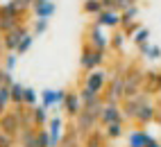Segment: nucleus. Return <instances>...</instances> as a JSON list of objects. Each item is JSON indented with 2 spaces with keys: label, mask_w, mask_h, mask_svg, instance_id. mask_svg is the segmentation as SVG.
Returning a JSON list of instances; mask_svg holds the SVG:
<instances>
[{
  "label": "nucleus",
  "mask_w": 161,
  "mask_h": 147,
  "mask_svg": "<svg viewBox=\"0 0 161 147\" xmlns=\"http://www.w3.org/2000/svg\"><path fill=\"white\" fill-rule=\"evenodd\" d=\"M157 115H159V107H157V102H147L141 107V111L136 113V118H134V124H138V127H147V124H152L157 120Z\"/></svg>",
  "instance_id": "9b49d317"
},
{
  "label": "nucleus",
  "mask_w": 161,
  "mask_h": 147,
  "mask_svg": "<svg viewBox=\"0 0 161 147\" xmlns=\"http://www.w3.org/2000/svg\"><path fill=\"white\" fill-rule=\"evenodd\" d=\"M39 102H41V95L32 86H25V104L27 107H36Z\"/></svg>",
  "instance_id": "2f4dec72"
},
{
  "label": "nucleus",
  "mask_w": 161,
  "mask_h": 147,
  "mask_svg": "<svg viewBox=\"0 0 161 147\" xmlns=\"http://www.w3.org/2000/svg\"><path fill=\"white\" fill-rule=\"evenodd\" d=\"M82 109H84V104H82L80 93H77V91H68V93H66V102H64V109H61V111L68 115V120H75Z\"/></svg>",
  "instance_id": "f8f14e48"
},
{
  "label": "nucleus",
  "mask_w": 161,
  "mask_h": 147,
  "mask_svg": "<svg viewBox=\"0 0 161 147\" xmlns=\"http://www.w3.org/2000/svg\"><path fill=\"white\" fill-rule=\"evenodd\" d=\"M130 39L120 27L118 29H114L111 32V36H109V50H114V52H123V48H125V41Z\"/></svg>",
  "instance_id": "6ab92c4d"
},
{
  "label": "nucleus",
  "mask_w": 161,
  "mask_h": 147,
  "mask_svg": "<svg viewBox=\"0 0 161 147\" xmlns=\"http://www.w3.org/2000/svg\"><path fill=\"white\" fill-rule=\"evenodd\" d=\"M34 3H36V0H23V5H25L27 9H32V5H34Z\"/></svg>",
  "instance_id": "a19ab883"
},
{
  "label": "nucleus",
  "mask_w": 161,
  "mask_h": 147,
  "mask_svg": "<svg viewBox=\"0 0 161 147\" xmlns=\"http://www.w3.org/2000/svg\"><path fill=\"white\" fill-rule=\"evenodd\" d=\"M73 122H75V127H77V131H80L82 138H86L89 134H93L95 129L100 127V118H98L95 113H91L89 109H82Z\"/></svg>",
  "instance_id": "423d86ee"
},
{
  "label": "nucleus",
  "mask_w": 161,
  "mask_h": 147,
  "mask_svg": "<svg viewBox=\"0 0 161 147\" xmlns=\"http://www.w3.org/2000/svg\"><path fill=\"white\" fill-rule=\"evenodd\" d=\"M48 111H50V109L41 107V104H36V107H34V122H36V129H41V127H48V122H50V115H48Z\"/></svg>",
  "instance_id": "a878e982"
},
{
  "label": "nucleus",
  "mask_w": 161,
  "mask_h": 147,
  "mask_svg": "<svg viewBox=\"0 0 161 147\" xmlns=\"http://www.w3.org/2000/svg\"><path fill=\"white\" fill-rule=\"evenodd\" d=\"M34 39H36V36L30 32V34H27V36H25L23 41H20V45H18V50H16V55H18V57H23L25 52H30V48L34 45Z\"/></svg>",
  "instance_id": "7c9ffc66"
},
{
  "label": "nucleus",
  "mask_w": 161,
  "mask_h": 147,
  "mask_svg": "<svg viewBox=\"0 0 161 147\" xmlns=\"http://www.w3.org/2000/svg\"><path fill=\"white\" fill-rule=\"evenodd\" d=\"M143 91H147L150 95H159V91H161V70H147Z\"/></svg>",
  "instance_id": "dca6fc26"
},
{
  "label": "nucleus",
  "mask_w": 161,
  "mask_h": 147,
  "mask_svg": "<svg viewBox=\"0 0 161 147\" xmlns=\"http://www.w3.org/2000/svg\"><path fill=\"white\" fill-rule=\"evenodd\" d=\"M141 27H143V25L138 23V20H132V23H123V25H120V29H123V32H125L127 36H130V39H132V36H134Z\"/></svg>",
  "instance_id": "c9c22d12"
},
{
  "label": "nucleus",
  "mask_w": 161,
  "mask_h": 147,
  "mask_svg": "<svg viewBox=\"0 0 161 147\" xmlns=\"http://www.w3.org/2000/svg\"><path fill=\"white\" fill-rule=\"evenodd\" d=\"M138 55L150 59V61H159L161 59V48L152 45V43H145V45H138Z\"/></svg>",
  "instance_id": "412c9836"
},
{
  "label": "nucleus",
  "mask_w": 161,
  "mask_h": 147,
  "mask_svg": "<svg viewBox=\"0 0 161 147\" xmlns=\"http://www.w3.org/2000/svg\"><path fill=\"white\" fill-rule=\"evenodd\" d=\"M147 138H150V134L145 129H141V127L127 131V145H130V147H145Z\"/></svg>",
  "instance_id": "f3484780"
},
{
  "label": "nucleus",
  "mask_w": 161,
  "mask_h": 147,
  "mask_svg": "<svg viewBox=\"0 0 161 147\" xmlns=\"http://www.w3.org/2000/svg\"><path fill=\"white\" fill-rule=\"evenodd\" d=\"M14 84V75L5 68H0V86H12Z\"/></svg>",
  "instance_id": "4c0bfd02"
},
{
  "label": "nucleus",
  "mask_w": 161,
  "mask_h": 147,
  "mask_svg": "<svg viewBox=\"0 0 161 147\" xmlns=\"http://www.w3.org/2000/svg\"><path fill=\"white\" fill-rule=\"evenodd\" d=\"M159 97H161V91H159Z\"/></svg>",
  "instance_id": "c03bdc74"
},
{
  "label": "nucleus",
  "mask_w": 161,
  "mask_h": 147,
  "mask_svg": "<svg viewBox=\"0 0 161 147\" xmlns=\"http://www.w3.org/2000/svg\"><path fill=\"white\" fill-rule=\"evenodd\" d=\"M27 34H30V29H27V25H25V23H23V25H18V27H14L12 32H5V34H3V45H5V52H16V50H18V45H20V41H23Z\"/></svg>",
  "instance_id": "0eeeda50"
},
{
  "label": "nucleus",
  "mask_w": 161,
  "mask_h": 147,
  "mask_svg": "<svg viewBox=\"0 0 161 147\" xmlns=\"http://www.w3.org/2000/svg\"><path fill=\"white\" fill-rule=\"evenodd\" d=\"M36 145L39 147H50V131H48V127L36 129Z\"/></svg>",
  "instance_id": "473e14b6"
},
{
  "label": "nucleus",
  "mask_w": 161,
  "mask_h": 147,
  "mask_svg": "<svg viewBox=\"0 0 161 147\" xmlns=\"http://www.w3.org/2000/svg\"><path fill=\"white\" fill-rule=\"evenodd\" d=\"M107 84H109V70H104V68H95L91 72H84V81H82V86H86L95 93H102L107 91Z\"/></svg>",
  "instance_id": "39448f33"
},
{
  "label": "nucleus",
  "mask_w": 161,
  "mask_h": 147,
  "mask_svg": "<svg viewBox=\"0 0 161 147\" xmlns=\"http://www.w3.org/2000/svg\"><path fill=\"white\" fill-rule=\"evenodd\" d=\"M16 64H18V55L16 52H5V70H9V72H14V68H16Z\"/></svg>",
  "instance_id": "f704fd0d"
},
{
  "label": "nucleus",
  "mask_w": 161,
  "mask_h": 147,
  "mask_svg": "<svg viewBox=\"0 0 161 147\" xmlns=\"http://www.w3.org/2000/svg\"><path fill=\"white\" fill-rule=\"evenodd\" d=\"M107 140L104 138V134H102V129H95L93 134H89L86 138H84V145L82 147H107Z\"/></svg>",
  "instance_id": "aec40b11"
},
{
  "label": "nucleus",
  "mask_w": 161,
  "mask_h": 147,
  "mask_svg": "<svg viewBox=\"0 0 161 147\" xmlns=\"http://www.w3.org/2000/svg\"><path fill=\"white\" fill-rule=\"evenodd\" d=\"M55 97H57V91L55 88H43L41 91V107H46V109H55Z\"/></svg>",
  "instance_id": "cd10ccee"
},
{
  "label": "nucleus",
  "mask_w": 161,
  "mask_h": 147,
  "mask_svg": "<svg viewBox=\"0 0 161 147\" xmlns=\"http://www.w3.org/2000/svg\"><path fill=\"white\" fill-rule=\"evenodd\" d=\"M25 104V86L20 81H14L12 84V107H20Z\"/></svg>",
  "instance_id": "5701e85b"
},
{
  "label": "nucleus",
  "mask_w": 161,
  "mask_h": 147,
  "mask_svg": "<svg viewBox=\"0 0 161 147\" xmlns=\"http://www.w3.org/2000/svg\"><path fill=\"white\" fill-rule=\"evenodd\" d=\"M147 102H152V95H150L147 91H141V93H138V95H134V97H125V100L120 102L123 113H125V120L134 122L136 113L141 111V107H143V104H147Z\"/></svg>",
  "instance_id": "20e7f679"
},
{
  "label": "nucleus",
  "mask_w": 161,
  "mask_h": 147,
  "mask_svg": "<svg viewBox=\"0 0 161 147\" xmlns=\"http://www.w3.org/2000/svg\"><path fill=\"white\" fill-rule=\"evenodd\" d=\"M132 41H134V45H136V48L150 43V29H147V27H141V29H138V32L132 36Z\"/></svg>",
  "instance_id": "c756f323"
},
{
  "label": "nucleus",
  "mask_w": 161,
  "mask_h": 147,
  "mask_svg": "<svg viewBox=\"0 0 161 147\" xmlns=\"http://www.w3.org/2000/svg\"><path fill=\"white\" fill-rule=\"evenodd\" d=\"M48 25H50V18H36L34 25H32V34L34 36H41L48 32Z\"/></svg>",
  "instance_id": "c85d7f7f"
},
{
  "label": "nucleus",
  "mask_w": 161,
  "mask_h": 147,
  "mask_svg": "<svg viewBox=\"0 0 161 147\" xmlns=\"http://www.w3.org/2000/svg\"><path fill=\"white\" fill-rule=\"evenodd\" d=\"M111 122H127V120H125V113H123L120 104L107 102L102 113H100V127H107V124H111Z\"/></svg>",
  "instance_id": "1a4fd4ad"
},
{
  "label": "nucleus",
  "mask_w": 161,
  "mask_h": 147,
  "mask_svg": "<svg viewBox=\"0 0 161 147\" xmlns=\"http://www.w3.org/2000/svg\"><path fill=\"white\" fill-rule=\"evenodd\" d=\"M145 147H161V140H157L154 136H150L147 143H145Z\"/></svg>",
  "instance_id": "ea45409f"
},
{
  "label": "nucleus",
  "mask_w": 161,
  "mask_h": 147,
  "mask_svg": "<svg viewBox=\"0 0 161 147\" xmlns=\"http://www.w3.org/2000/svg\"><path fill=\"white\" fill-rule=\"evenodd\" d=\"M80 97H82V104H84V107H91V104H95V102H98L102 95H100V93H95V91H91V88H86V86H80Z\"/></svg>",
  "instance_id": "393cba45"
},
{
  "label": "nucleus",
  "mask_w": 161,
  "mask_h": 147,
  "mask_svg": "<svg viewBox=\"0 0 161 147\" xmlns=\"http://www.w3.org/2000/svg\"><path fill=\"white\" fill-rule=\"evenodd\" d=\"M18 145L20 147H39L36 145V129H23L18 134Z\"/></svg>",
  "instance_id": "4be33fe9"
},
{
  "label": "nucleus",
  "mask_w": 161,
  "mask_h": 147,
  "mask_svg": "<svg viewBox=\"0 0 161 147\" xmlns=\"http://www.w3.org/2000/svg\"><path fill=\"white\" fill-rule=\"evenodd\" d=\"M102 134H104V138L107 140H118V138H123V136H127L125 131V122H111V124H107V127H102Z\"/></svg>",
  "instance_id": "a211bd4d"
},
{
  "label": "nucleus",
  "mask_w": 161,
  "mask_h": 147,
  "mask_svg": "<svg viewBox=\"0 0 161 147\" xmlns=\"http://www.w3.org/2000/svg\"><path fill=\"white\" fill-rule=\"evenodd\" d=\"M82 145H84V138L80 136L77 127H75V122L70 120V122L66 124V131H64V138H61L59 147H82Z\"/></svg>",
  "instance_id": "ddd939ff"
},
{
  "label": "nucleus",
  "mask_w": 161,
  "mask_h": 147,
  "mask_svg": "<svg viewBox=\"0 0 161 147\" xmlns=\"http://www.w3.org/2000/svg\"><path fill=\"white\" fill-rule=\"evenodd\" d=\"M127 147H130V145H127Z\"/></svg>",
  "instance_id": "a18cd8bd"
},
{
  "label": "nucleus",
  "mask_w": 161,
  "mask_h": 147,
  "mask_svg": "<svg viewBox=\"0 0 161 147\" xmlns=\"http://www.w3.org/2000/svg\"><path fill=\"white\" fill-rule=\"evenodd\" d=\"M18 113V120H20V127L23 129H36V122H34V107H27V104H20V107H12Z\"/></svg>",
  "instance_id": "4468645a"
},
{
  "label": "nucleus",
  "mask_w": 161,
  "mask_h": 147,
  "mask_svg": "<svg viewBox=\"0 0 161 147\" xmlns=\"http://www.w3.org/2000/svg\"><path fill=\"white\" fill-rule=\"evenodd\" d=\"M57 12V5L52 3V0H36L34 5H32V14L36 18H52Z\"/></svg>",
  "instance_id": "2eb2a0df"
},
{
  "label": "nucleus",
  "mask_w": 161,
  "mask_h": 147,
  "mask_svg": "<svg viewBox=\"0 0 161 147\" xmlns=\"http://www.w3.org/2000/svg\"><path fill=\"white\" fill-rule=\"evenodd\" d=\"M138 14H141L138 5H132L130 9H125V12H123V23H132V20H136ZM123 23H120V25H123Z\"/></svg>",
  "instance_id": "72a5a7b5"
},
{
  "label": "nucleus",
  "mask_w": 161,
  "mask_h": 147,
  "mask_svg": "<svg viewBox=\"0 0 161 147\" xmlns=\"http://www.w3.org/2000/svg\"><path fill=\"white\" fill-rule=\"evenodd\" d=\"M102 9H104L102 7V0H84V3H82V12L86 16H91V18H95Z\"/></svg>",
  "instance_id": "b1692460"
},
{
  "label": "nucleus",
  "mask_w": 161,
  "mask_h": 147,
  "mask_svg": "<svg viewBox=\"0 0 161 147\" xmlns=\"http://www.w3.org/2000/svg\"><path fill=\"white\" fill-rule=\"evenodd\" d=\"M16 145H18V138H16V136L0 131V147H16Z\"/></svg>",
  "instance_id": "e433bc0d"
},
{
  "label": "nucleus",
  "mask_w": 161,
  "mask_h": 147,
  "mask_svg": "<svg viewBox=\"0 0 161 147\" xmlns=\"http://www.w3.org/2000/svg\"><path fill=\"white\" fill-rule=\"evenodd\" d=\"M0 131L12 134V136H16V138H18V134L23 131L20 120H18V113L14 109H9V111H5L3 115H0Z\"/></svg>",
  "instance_id": "9d476101"
},
{
  "label": "nucleus",
  "mask_w": 161,
  "mask_h": 147,
  "mask_svg": "<svg viewBox=\"0 0 161 147\" xmlns=\"http://www.w3.org/2000/svg\"><path fill=\"white\" fill-rule=\"evenodd\" d=\"M104 64H107V52L95 50L84 41L82 43V55H80V68L84 72H91L95 68H104Z\"/></svg>",
  "instance_id": "f03ea898"
},
{
  "label": "nucleus",
  "mask_w": 161,
  "mask_h": 147,
  "mask_svg": "<svg viewBox=\"0 0 161 147\" xmlns=\"http://www.w3.org/2000/svg\"><path fill=\"white\" fill-rule=\"evenodd\" d=\"M12 109V86H0V115Z\"/></svg>",
  "instance_id": "bb28decb"
},
{
  "label": "nucleus",
  "mask_w": 161,
  "mask_h": 147,
  "mask_svg": "<svg viewBox=\"0 0 161 147\" xmlns=\"http://www.w3.org/2000/svg\"><path fill=\"white\" fill-rule=\"evenodd\" d=\"M84 41H86L91 48H95V50H102V52L109 50V34H107V29L102 25H98V23H91L86 27Z\"/></svg>",
  "instance_id": "7ed1b4c3"
},
{
  "label": "nucleus",
  "mask_w": 161,
  "mask_h": 147,
  "mask_svg": "<svg viewBox=\"0 0 161 147\" xmlns=\"http://www.w3.org/2000/svg\"><path fill=\"white\" fill-rule=\"evenodd\" d=\"M157 122H159V127H161V111H159V115H157Z\"/></svg>",
  "instance_id": "37998d69"
},
{
  "label": "nucleus",
  "mask_w": 161,
  "mask_h": 147,
  "mask_svg": "<svg viewBox=\"0 0 161 147\" xmlns=\"http://www.w3.org/2000/svg\"><path fill=\"white\" fill-rule=\"evenodd\" d=\"M93 23H98V25H102L104 29H118L120 27V23H123V14L120 12H116V9H102V12L93 18Z\"/></svg>",
  "instance_id": "6e6552de"
},
{
  "label": "nucleus",
  "mask_w": 161,
  "mask_h": 147,
  "mask_svg": "<svg viewBox=\"0 0 161 147\" xmlns=\"http://www.w3.org/2000/svg\"><path fill=\"white\" fill-rule=\"evenodd\" d=\"M0 52H5V45H3V34H0Z\"/></svg>",
  "instance_id": "79ce46f5"
},
{
  "label": "nucleus",
  "mask_w": 161,
  "mask_h": 147,
  "mask_svg": "<svg viewBox=\"0 0 161 147\" xmlns=\"http://www.w3.org/2000/svg\"><path fill=\"white\" fill-rule=\"evenodd\" d=\"M145 75H147V70H143L138 64H134V61L127 64V70H125V97H134L145 88Z\"/></svg>",
  "instance_id": "f257e3e1"
},
{
  "label": "nucleus",
  "mask_w": 161,
  "mask_h": 147,
  "mask_svg": "<svg viewBox=\"0 0 161 147\" xmlns=\"http://www.w3.org/2000/svg\"><path fill=\"white\" fill-rule=\"evenodd\" d=\"M132 5H136V0H116V12H125V9H130Z\"/></svg>",
  "instance_id": "58836bf2"
}]
</instances>
